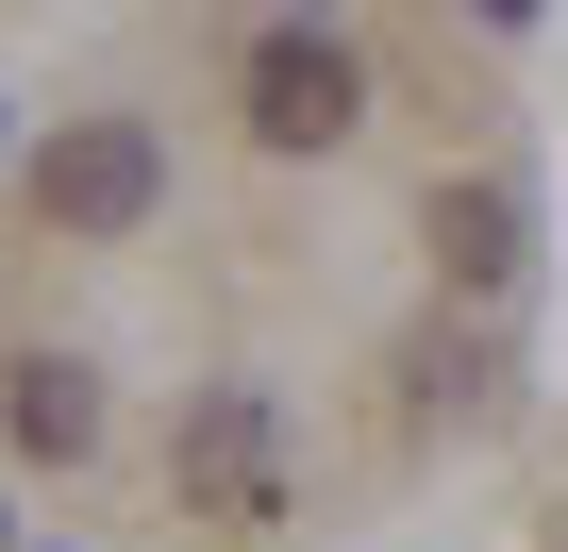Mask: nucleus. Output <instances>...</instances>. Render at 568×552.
I'll return each mask as SVG.
<instances>
[{
  "mask_svg": "<svg viewBox=\"0 0 568 552\" xmlns=\"http://www.w3.org/2000/svg\"><path fill=\"white\" fill-rule=\"evenodd\" d=\"M352 118H368V84H352L335 34H251V134L267 151H335Z\"/></svg>",
  "mask_w": 568,
  "mask_h": 552,
  "instance_id": "2",
  "label": "nucleus"
},
{
  "mask_svg": "<svg viewBox=\"0 0 568 552\" xmlns=\"http://www.w3.org/2000/svg\"><path fill=\"white\" fill-rule=\"evenodd\" d=\"M184 485H201L217 519H267V502H284V435H267L251 385H217V402L184 419Z\"/></svg>",
  "mask_w": 568,
  "mask_h": 552,
  "instance_id": "3",
  "label": "nucleus"
},
{
  "mask_svg": "<svg viewBox=\"0 0 568 552\" xmlns=\"http://www.w3.org/2000/svg\"><path fill=\"white\" fill-rule=\"evenodd\" d=\"M151 184H168V151H151L134 118H68V134L34 151V218H51V234H134Z\"/></svg>",
  "mask_w": 568,
  "mask_h": 552,
  "instance_id": "1",
  "label": "nucleus"
},
{
  "mask_svg": "<svg viewBox=\"0 0 568 552\" xmlns=\"http://www.w3.org/2000/svg\"><path fill=\"white\" fill-rule=\"evenodd\" d=\"M435 251L468 268V285H501V268H518V201H501V184H468V201H435Z\"/></svg>",
  "mask_w": 568,
  "mask_h": 552,
  "instance_id": "5",
  "label": "nucleus"
},
{
  "mask_svg": "<svg viewBox=\"0 0 568 552\" xmlns=\"http://www.w3.org/2000/svg\"><path fill=\"white\" fill-rule=\"evenodd\" d=\"M0 419H18V452H84V435H101V385H84L68 352H34L18 385H0Z\"/></svg>",
  "mask_w": 568,
  "mask_h": 552,
  "instance_id": "4",
  "label": "nucleus"
}]
</instances>
